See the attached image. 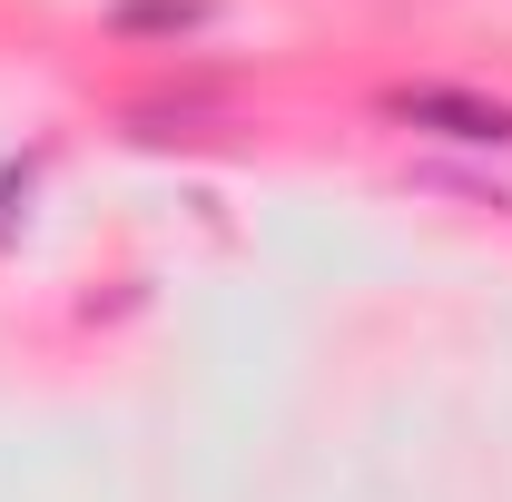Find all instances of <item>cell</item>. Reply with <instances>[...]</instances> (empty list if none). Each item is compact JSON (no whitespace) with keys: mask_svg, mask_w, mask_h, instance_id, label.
<instances>
[{"mask_svg":"<svg viewBox=\"0 0 512 502\" xmlns=\"http://www.w3.org/2000/svg\"><path fill=\"white\" fill-rule=\"evenodd\" d=\"M394 119L444 128V138H512L503 99H463V89H394Z\"/></svg>","mask_w":512,"mask_h":502,"instance_id":"6da1fadb","label":"cell"}]
</instances>
